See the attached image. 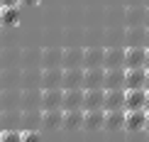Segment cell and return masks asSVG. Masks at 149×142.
I'll return each instance as SVG.
<instances>
[{"instance_id":"cell-32","label":"cell","mask_w":149,"mask_h":142,"mask_svg":"<svg viewBox=\"0 0 149 142\" xmlns=\"http://www.w3.org/2000/svg\"><path fill=\"white\" fill-rule=\"evenodd\" d=\"M0 142H22V130H3Z\"/></svg>"},{"instance_id":"cell-30","label":"cell","mask_w":149,"mask_h":142,"mask_svg":"<svg viewBox=\"0 0 149 142\" xmlns=\"http://www.w3.org/2000/svg\"><path fill=\"white\" fill-rule=\"evenodd\" d=\"M0 24H3V27H15V24H20V8H3Z\"/></svg>"},{"instance_id":"cell-13","label":"cell","mask_w":149,"mask_h":142,"mask_svg":"<svg viewBox=\"0 0 149 142\" xmlns=\"http://www.w3.org/2000/svg\"><path fill=\"white\" fill-rule=\"evenodd\" d=\"M22 61V49L20 47H5L3 52H0V69H15V66H20Z\"/></svg>"},{"instance_id":"cell-6","label":"cell","mask_w":149,"mask_h":142,"mask_svg":"<svg viewBox=\"0 0 149 142\" xmlns=\"http://www.w3.org/2000/svg\"><path fill=\"white\" fill-rule=\"evenodd\" d=\"M105 64V49L93 44V47H86V54H83V69H100ZM105 69V66H103Z\"/></svg>"},{"instance_id":"cell-11","label":"cell","mask_w":149,"mask_h":142,"mask_svg":"<svg viewBox=\"0 0 149 142\" xmlns=\"http://www.w3.org/2000/svg\"><path fill=\"white\" fill-rule=\"evenodd\" d=\"M125 78H127V69H105V91L125 88Z\"/></svg>"},{"instance_id":"cell-27","label":"cell","mask_w":149,"mask_h":142,"mask_svg":"<svg viewBox=\"0 0 149 142\" xmlns=\"http://www.w3.org/2000/svg\"><path fill=\"white\" fill-rule=\"evenodd\" d=\"M83 120H86V110H64V127L66 130H78L83 127Z\"/></svg>"},{"instance_id":"cell-1","label":"cell","mask_w":149,"mask_h":142,"mask_svg":"<svg viewBox=\"0 0 149 142\" xmlns=\"http://www.w3.org/2000/svg\"><path fill=\"white\" fill-rule=\"evenodd\" d=\"M125 69H147V47H127L125 49Z\"/></svg>"},{"instance_id":"cell-40","label":"cell","mask_w":149,"mask_h":142,"mask_svg":"<svg viewBox=\"0 0 149 142\" xmlns=\"http://www.w3.org/2000/svg\"><path fill=\"white\" fill-rule=\"evenodd\" d=\"M147 113H149V93H147Z\"/></svg>"},{"instance_id":"cell-24","label":"cell","mask_w":149,"mask_h":142,"mask_svg":"<svg viewBox=\"0 0 149 142\" xmlns=\"http://www.w3.org/2000/svg\"><path fill=\"white\" fill-rule=\"evenodd\" d=\"M125 118H127V110H105V130H110V132L122 130Z\"/></svg>"},{"instance_id":"cell-14","label":"cell","mask_w":149,"mask_h":142,"mask_svg":"<svg viewBox=\"0 0 149 142\" xmlns=\"http://www.w3.org/2000/svg\"><path fill=\"white\" fill-rule=\"evenodd\" d=\"M83 78H86V69H64V91H73V88H83Z\"/></svg>"},{"instance_id":"cell-29","label":"cell","mask_w":149,"mask_h":142,"mask_svg":"<svg viewBox=\"0 0 149 142\" xmlns=\"http://www.w3.org/2000/svg\"><path fill=\"white\" fill-rule=\"evenodd\" d=\"M42 113L44 110H22V130H37L42 125Z\"/></svg>"},{"instance_id":"cell-16","label":"cell","mask_w":149,"mask_h":142,"mask_svg":"<svg viewBox=\"0 0 149 142\" xmlns=\"http://www.w3.org/2000/svg\"><path fill=\"white\" fill-rule=\"evenodd\" d=\"M20 69H42V49H37V47H24V49H22Z\"/></svg>"},{"instance_id":"cell-2","label":"cell","mask_w":149,"mask_h":142,"mask_svg":"<svg viewBox=\"0 0 149 142\" xmlns=\"http://www.w3.org/2000/svg\"><path fill=\"white\" fill-rule=\"evenodd\" d=\"M122 20L127 27H137V24H147V5H127L122 10Z\"/></svg>"},{"instance_id":"cell-7","label":"cell","mask_w":149,"mask_h":142,"mask_svg":"<svg viewBox=\"0 0 149 142\" xmlns=\"http://www.w3.org/2000/svg\"><path fill=\"white\" fill-rule=\"evenodd\" d=\"M125 49L127 47H120V44H113L105 49V69H125Z\"/></svg>"},{"instance_id":"cell-35","label":"cell","mask_w":149,"mask_h":142,"mask_svg":"<svg viewBox=\"0 0 149 142\" xmlns=\"http://www.w3.org/2000/svg\"><path fill=\"white\" fill-rule=\"evenodd\" d=\"M147 0H127V5H144Z\"/></svg>"},{"instance_id":"cell-34","label":"cell","mask_w":149,"mask_h":142,"mask_svg":"<svg viewBox=\"0 0 149 142\" xmlns=\"http://www.w3.org/2000/svg\"><path fill=\"white\" fill-rule=\"evenodd\" d=\"M20 3H22V0H0V5H3V8H17Z\"/></svg>"},{"instance_id":"cell-21","label":"cell","mask_w":149,"mask_h":142,"mask_svg":"<svg viewBox=\"0 0 149 142\" xmlns=\"http://www.w3.org/2000/svg\"><path fill=\"white\" fill-rule=\"evenodd\" d=\"M20 108L24 113H27V110H42V88L22 91V106Z\"/></svg>"},{"instance_id":"cell-25","label":"cell","mask_w":149,"mask_h":142,"mask_svg":"<svg viewBox=\"0 0 149 142\" xmlns=\"http://www.w3.org/2000/svg\"><path fill=\"white\" fill-rule=\"evenodd\" d=\"M125 42H127V47H139L142 42H147V24L125 27Z\"/></svg>"},{"instance_id":"cell-28","label":"cell","mask_w":149,"mask_h":142,"mask_svg":"<svg viewBox=\"0 0 149 142\" xmlns=\"http://www.w3.org/2000/svg\"><path fill=\"white\" fill-rule=\"evenodd\" d=\"M86 130H98V127H105V110H86V120H83Z\"/></svg>"},{"instance_id":"cell-46","label":"cell","mask_w":149,"mask_h":142,"mask_svg":"<svg viewBox=\"0 0 149 142\" xmlns=\"http://www.w3.org/2000/svg\"><path fill=\"white\" fill-rule=\"evenodd\" d=\"M0 73H3V71H0Z\"/></svg>"},{"instance_id":"cell-12","label":"cell","mask_w":149,"mask_h":142,"mask_svg":"<svg viewBox=\"0 0 149 142\" xmlns=\"http://www.w3.org/2000/svg\"><path fill=\"white\" fill-rule=\"evenodd\" d=\"M64 83V69H42V91L49 88H61Z\"/></svg>"},{"instance_id":"cell-22","label":"cell","mask_w":149,"mask_h":142,"mask_svg":"<svg viewBox=\"0 0 149 142\" xmlns=\"http://www.w3.org/2000/svg\"><path fill=\"white\" fill-rule=\"evenodd\" d=\"M125 98H127L125 88L105 91V110H125Z\"/></svg>"},{"instance_id":"cell-26","label":"cell","mask_w":149,"mask_h":142,"mask_svg":"<svg viewBox=\"0 0 149 142\" xmlns=\"http://www.w3.org/2000/svg\"><path fill=\"white\" fill-rule=\"evenodd\" d=\"M22 91L42 88V69H22Z\"/></svg>"},{"instance_id":"cell-8","label":"cell","mask_w":149,"mask_h":142,"mask_svg":"<svg viewBox=\"0 0 149 142\" xmlns=\"http://www.w3.org/2000/svg\"><path fill=\"white\" fill-rule=\"evenodd\" d=\"M0 91H10V88H20L22 86V69H0Z\"/></svg>"},{"instance_id":"cell-4","label":"cell","mask_w":149,"mask_h":142,"mask_svg":"<svg viewBox=\"0 0 149 142\" xmlns=\"http://www.w3.org/2000/svg\"><path fill=\"white\" fill-rule=\"evenodd\" d=\"M147 108L142 110H127V118H125V130L127 132H142L147 130Z\"/></svg>"},{"instance_id":"cell-17","label":"cell","mask_w":149,"mask_h":142,"mask_svg":"<svg viewBox=\"0 0 149 142\" xmlns=\"http://www.w3.org/2000/svg\"><path fill=\"white\" fill-rule=\"evenodd\" d=\"M147 69H127V78H125V88L127 91H137V88H147Z\"/></svg>"},{"instance_id":"cell-3","label":"cell","mask_w":149,"mask_h":142,"mask_svg":"<svg viewBox=\"0 0 149 142\" xmlns=\"http://www.w3.org/2000/svg\"><path fill=\"white\" fill-rule=\"evenodd\" d=\"M22 88H10V91H0V110H22Z\"/></svg>"},{"instance_id":"cell-43","label":"cell","mask_w":149,"mask_h":142,"mask_svg":"<svg viewBox=\"0 0 149 142\" xmlns=\"http://www.w3.org/2000/svg\"><path fill=\"white\" fill-rule=\"evenodd\" d=\"M0 17H3V5H0Z\"/></svg>"},{"instance_id":"cell-42","label":"cell","mask_w":149,"mask_h":142,"mask_svg":"<svg viewBox=\"0 0 149 142\" xmlns=\"http://www.w3.org/2000/svg\"><path fill=\"white\" fill-rule=\"evenodd\" d=\"M147 42H149V27H147Z\"/></svg>"},{"instance_id":"cell-10","label":"cell","mask_w":149,"mask_h":142,"mask_svg":"<svg viewBox=\"0 0 149 142\" xmlns=\"http://www.w3.org/2000/svg\"><path fill=\"white\" fill-rule=\"evenodd\" d=\"M83 47H66L64 49V69H83Z\"/></svg>"},{"instance_id":"cell-23","label":"cell","mask_w":149,"mask_h":142,"mask_svg":"<svg viewBox=\"0 0 149 142\" xmlns=\"http://www.w3.org/2000/svg\"><path fill=\"white\" fill-rule=\"evenodd\" d=\"M105 110V88H95V91H86V101H83V110Z\"/></svg>"},{"instance_id":"cell-5","label":"cell","mask_w":149,"mask_h":142,"mask_svg":"<svg viewBox=\"0 0 149 142\" xmlns=\"http://www.w3.org/2000/svg\"><path fill=\"white\" fill-rule=\"evenodd\" d=\"M61 64H64V49L61 47H44L42 49V69H59Z\"/></svg>"},{"instance_id":"cell-36","label":"cell","mask_w":149,"mask_h":142,"mask_svg":"<svg viewBox=\"0 0 149 142\" xmlns=\"http://www.w3.org/2000/svg\"><path fill=\"white\" fill-rule=\"evenodd\" d=\"M22 3H27V5H37L39 0H22Z\"/></svg>"},{"instance_id":"cell-41","label":"cell","mask_w":149,"mask_h":142,"mask_svg":"<svg viewBox=\"0 0 149 142\" xmlns=\"http://www.w3.org/2000/svg\"><path fill=\"white\" fill-rule=\"evenodd\" d=\"M147 130H149V115H147Z\"/></svg>"},{"instance_id":"cell-37","label":"cell","mask_w":149,"mask_h":142,"mask_svg":"<svg viewBox=\"0 0 149 142\" xmlns=\"http://www.w3.org/2000/svg\"><path fill=\"white\" fill-rule=\"evenodd\" d=\"M147 69H149V47H147Z\"/></svg>"},{"instance_id":"cell-15","label":"cell","mask_w":149,"mask_h":142,"mask_svg":"<svg viewBox=\"0 0 149 142\" xmlns=\"http://www.w3.org/2000/svg\"><path fill=\"white\" fill-rule=\"evenodd\" d=\"M83 88L86 91H95V88H105V69H86V78H83Z\"/></svg>"},{"instance_id":"cell-19","label":"cell","mask_w":149,"mask_h":142,"mask_svg":"<svg viewBox=\"0 0 149 142\" xmlns=\"http://www.w3.org/2000/svg\"><path fill=\"white\" fill-rule=\"evenodd\" d=\"M147 88H137V91H127L125 98V110H142L147 108Z\"/></svg>"},{"instance_id":"cell-38","label":"cell","mask_w":149,"mask_h":142,"mask_svg":"<svg viewBox=\"0 0 149 142\" xmlns=\"http://www.w3.org/2000/svg\"><path fill=\"white\" fill-rule=\"evenodd\" d=\"M147 27H149V5H147Z\"/></svg>"},{"instance_id":"cell-18","label":"cell","mask_w":149,"mask_h":142,"mask_svg":"<svg viewBox=\"0 0 149 142\" xmlns=\"http://www.w3.org/2000/svg\"><path fill=\"white\" fill-rule=\"evenodd\" d=\"M86 101V88H73V91H64V110H81Z\"/></svg>"},{"instance_id":"cell-31","label":"cell","mask_w":149,"mask_h":142,"mask_svg":"<svg viewBox=\"0 0 149 142\" xmlns=\"http://www.w3.org/2000/svg\"><path fill=\"white\" fill-rule=\"evenodd\" d=\"M105 39L110 42V47H113V44H120V42L125 39V29H117V27H108V29H105Z\"/></svg>"},{"instance_id":"cell-39","label":"cell","mask_w":149,"mask_h":142,"mask_svg":"<svg viewBox=\"0 0 149 142\" xmlns=\"http://www.w3.org/2000/svg\"><path fill=\"white\" fill-rule=\"evenodd\" d=\"M147 71H149V69H147ZM147 91H149V73H147Z\"/></svg>"},{"instance_id":"cell-44","label":"cell","mask_w":149,"mask_h":142,"mask_svg":"<svg viewBox=\"0 0 149 142\" xmlns=\"http://www.w3.org/2000/svg\"><path fill=\"white\" fill-rule=\"evenodd\" d=\"M0 137H3V130H0Z\"/></svg>"},{"instance_id":"cell-33","label":"cell","mask_w":149,"mask_h":142,"mask_svg":"<svg viewBox=\"0 0 149 142\" xmlns=\"http://www.w3.org/2000/svg\"><path fill=\"white\" fill-rule=\"evenodd\" d=\"M22 142H42L37 130H22Z\"/></svg>"},{"instance_id":"cell-45","label":"cell","mask_w":149,"mask_h":142,"mask_svg":"<svg viewBox=\"0 0 149 142\" xmlns=\"http://www.w3.org/2000/svg\"><path fill=\"white\" fill-rule=\"evenodd\" d=\"M147 5H149V0H147Z\"/></svg>"},{"instance_id":"cell-20","label":"cell","mask_w":149,"mask_h":142,"mask_svg":"<svg viewBox=\"0 0 149 142\" xmlns=\"http://www.w3.org/2000/svg\"><path fill=\"white\" fill-rule=\"evenodd\" d=\"M42 127L44 130H59V127H64V108L44 110L42 113Z\"/></svg>"},{"instance_id":"cell-9","label":"cell","mask_w":149,"mask_h":142,"mask_svg":"<svg viewBox=\"0 0 149 142\" xmlns=\"http://www.w3.org/2000/svg\"><path fill=\"white\" fill-rule=\"evenodd\" d=\"M64 106V88L42 91V110H59Z\"/></svg>"}]
</instances>
